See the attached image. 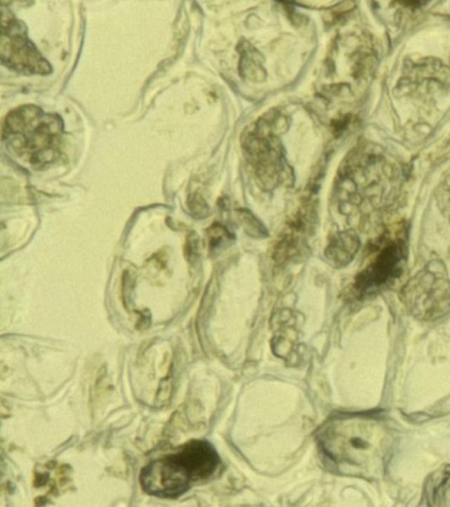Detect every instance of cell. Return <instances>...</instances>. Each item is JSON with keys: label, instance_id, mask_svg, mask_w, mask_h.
<instances>
[{"label": "cell", "instance_id": "8", "mask_svg": "<svg viewBox=\"0 0 450 507\" xmlns=\"http://www.w3.org/2000/svg\"><path fill=\"white\" fill-rule=\"evenodd\" d=\"M359 249V239L354 232H340L333 238L326 250L331 263L336 265H348Z\"/></svg>", "mask_w": 450, "mask_h": 507}, {"label": "cell", "instance_id": "12", "mask_svg": "<svg viewBox=\"0 0 450 507\" xmlns=\"http://www.w3.org/2000/svg\"><path fill=\"white\" fill-rule=\"evenodd\" d=\"M187 205H189L190 213L197 218H204V217H206L209 214V206H208L206 201L198 192H194V193H192L189 196Z\"/></svg>", "mask_w": 450, "mask_h": 507}, {"label": "cell", "instance_id": "4", "mask_svg": "<svg viewBox=\"0 0 450 507\" xmlns=\"http://www.w3.org/2000/svg\"><path fill=\"white\" fill-rule=\"evenodd\" d=\"M402 298L420 319H436L445 313L450 305V282L441 263L418 272L403 289Z\"/></svg>", "mask_w": 450, "mask_h": 507}, {"label": "cell", "instance_id": "6", "mask_svg": "<svg viewBox=\"0 0 450 507\" xmlns=\"http://www.w3.org/2000/svg\"><path fill=\"white\" fill-rule=\"evenodd\" d=\"M406 262V243L400 237H385L375 243L371 261L357 277L355 289L359 294H369L390 284L399 277Z\"/></svg>", "mask_w": 450, "mask_h": 507}, {"label": "cell", "instance_id": "1", "mask_svg": "<svg viewBox=\"0 0 450 507\" xmlns=\"http://www.w3.org/2000/svg\"><path fill=\"white\" fill-rule=\"evenodd\" d=\"M321 449L337 463L364 468L376 465L387 451L385 426L370 416H342L319 433Z\"/></svg>", "mask_w": 450, "mask_h": 507}, {"label": "cell", "instance_id": "14", "mask_svg": "<svg viewBox=\"0 0 450 507\" xmlns=\"http://www.w3.org/2000/svg\"><path fill=\"white\" fill-rule=\"evenodd\" d=\"M187 259L193 262L198 256V238L196 234H190L187 237V247H185Z\"/></svg>", "mask_w": 450, "mask_h": 507}, {"label": "cell", "instance_id": "7", "mask_svg": "<svg viewBox=\"0 0 450 507\" xmlns=\"http://www.w3.org/2000/svg\"><path fill=\"white\" fill-rule=\"evenodd\" d=\"M243 148L263 187H274L283 172V159L274 139L258 126L253 131L244 135Z\"/></svg>", "mask_w": 450, "mask_h": 507}, {"label": "cell", "instance_id": "13", "mask_svg": "<svg viewBox=\"0 0 450 507\" xmlns=\"http://www.w3.org/2000/svg\"><path fill=\"white\" fill-rule=\"evenodd\" d=\"M208 235H209L210 249L214 250L216 247L220 246L222 243L226 242V239H231V234L225 229L223 225L220 223H214L209 230H208Z\"/></svg>", "mask_w": 450, "mask_h": 507}, {"label": "cell", "instance_id": "2", "mask_svg": "<svg viewBox=\"0 0 450 507\" xmlns=\"http://www.w3.org/2000/svg\"><path fill=\"white\" fill-rule=\"evenodd\" d=\"M220 457L206 441H190L183 449L145 466L140 474L144 492L151 496L175 498L199 480H206L217 470Z\"/></svg>", "mask_w": 450, "mask_h": 507}, {"label": "cell", "instance_id": "9", "mask_svg": "<svg viewBox=\"0 0 450 507\" xmlns=\"http://www.w3.org/2000/svg\"><path fill=\"white\" fill-rule=\"evenodd\" d=\"M49 463L46 468H43L41 472H36L34 475V487L45 490L44 496L37 499V503L41 502L44 505L48 498L57 496L58 490L62 489L69 482V475L65 473V466L55 468V473H52L53 466Z\"/></svg>", "mask_w": 450, "mask_h": 507}, {"label": "cell", "instance_id": "3", "mask_svg": "<svg viewBox=\"0 0 450 507\" xmlns=\"http://www.w3.org/2000/svg\"><path fill=\"white\" fill-rule=\"evenodd\" d=\"M64 126L60 117L37 106L11 111L3 124V140L31 166H44L60 156Z\"/></svg>", "mask_w": 450, "mask_h": 507}, {"label": "cell", "instance_id": "5", "mask_svg": "<svg viewBox=\"0 0 450 507\" xmlns=\"http://www.w3.org/2000/svg\"><path fill=\"white\" fill-rule=\"evenodd\" d=\"M0 55L3 64L25 74H48L52 67L28 40L22 22L4 10L1 15Z\"/></svg>", "mask_w": 450, "mask_h": 507}, {"label": "cell", "instance_id": "10", "mask_svg": "<svg viewBox=\"0 0 450 507\" xmlns=\"http://www.w3.org/2000/svg\"><path fill=\"white\" fill-rule=\"evenodd\" d=\"M239 52H241L239 72L241 77L251 81H262L265 77L263 57L247 41H241L239 44Z\"/></svg>", "mask_w": 450, "mask_h": 507}, {"label": "cell", "instance_id": "11", "mask_svg": "<svg viewBox=\"0 0 450 507\" xmlns=\"http://www.w3.org/2000/svg\"><path fill=\"white\" fill-rule=\"evenodd\" d=\"M238 217L241 220V226L250 235H253V237L267 235V230L262 225V222L258 220L250 210H238Z\"/></svg>", "mask_w": 450, "mask_h": 507}]
</instances>
